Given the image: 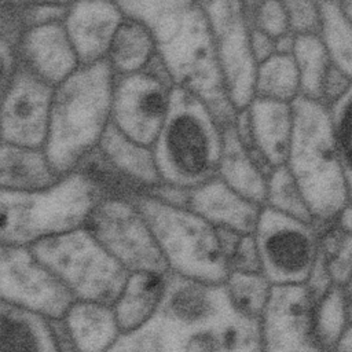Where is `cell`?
Listing matches in <instances>:
<instances>
[{"mask_svg": "<svg viewBox=\"0 0 352 352\" xmlns=\"http://www.w3.org/2000/svg\"><path fill=\"white\" fill-rule=\"evenodd\" d=\"M107 352H261L260 320L239 312L224 285L169 272L155 314Z\"/></svg>", "mask_w": 352, "mask_h": 352, "instance_id": "obj_1", "label": "cell"}, {"mask_svg": "<svg viewBox=\"0 0 352 352\" xmlns=\"http://www.w3.org/2000/svg\"><path fill=\"white\" fill-rule=\"evenodd\" d=\"M118 6L150 29L173 85L205 102L221 128L232 125L236 110L226 91L212 26L201 1L132 0Z\"/></svg>", "mask_w": 352, "mask_h": 352, "instance_id": "obj_2", "label": "cell"}, {"mask_svg": "<svg viewBox=\"0 0 352 352\" xmlns=\"http://www.w3.org/2000/svg\"><path fill=\"white\" fill-rule=\"evenodd\" d=\"M114 78L106 59L80 66L55 87L44 150L60 176L76 172L99 147L111 124Z\"/></svg>", "mask_w": 352, "mask_h": 352, "instance_id": "obj_3", "label": "cell"}, {"mask_svg": "<svg viewBox=\"0 0 352 352\" xmlns=\"http://www.w3.org/2000/svg\"><path fill=\"white\" fill-rule=\"evenodd\" d=\"M292 107L293 133L285 165L320 230L349 204L338 147L329 107L302 96Z\"/></svg>", "mask_w": 352, "mask_h": 352, "instance_id": "obj_4", "label": "cell"}, {"mask_svg": "<svg viewBox=\"0 0 352 352\" xmlns=\"http://www.w3.org/2000/svg\"><path fill=\"white\" fill-rule=\"evenodd\" d=\"M223 128L209 106L175 87L166 120L153 144L162 183L192 190L217 177Z\"/></svg>", "mask_w": 352, "mask_h": 352, "instance_id": "obj_5", "label": "cell"}, {"mask_svg": "<svg viewBox=\"0 0 352 352\" xmlns=\"http://www.w3.org/2000/svg\"><path fill=\"white\" fill-rule=\"evenodd\" d=\"M99 187L81 172L60 177L37 191L0 190L1 245L32 246L40 241L85 228L98 202Z\"/></svg>", "mask_w": 352, "mask_h": 352, "instance_id": "obj_6", "label": "cell"}, {"mask_svg": "<svg viewBox=\"0 0 352 352\" xmlns=\"http://www.w3.org/2000/svg\"><path fill=\"white\" fill-rule=\"evenodd\" d=\"M131 201L146 219L170 274L224 285L230 267L212 224L188 208L162 202L148 194Z\"/></svg>", "mask_w": 352, "mask_h": 352, "instance_id": "obj_7", "label": "cell"}, {"mask_svg": "<svg viewBox=\"0 0 352 352\" xmlns=\"http://www.w3.org/2000/svg\"><path fill=\"white\" fill-rule=\"evenodd\" d=\"M29 248L80 301L113 305L129 276L87 228L52 236Z\"/></svg>", "mask_w": 352, "mask_h": 352, "instance_id": "obj_8", "label": "cell"}, {"mask_svg": "<svg viewBox=\"0 0 352 352\" xmlns=\"http://www.w3.org/2000/svg\"><path fill=\"white\" fill-rule=\"evenodd\" d=\"M253 236L261 274L272 286L307 283L320 245L316 224L263 206Z\"/></svg>", "mask_w": 352, "mask_h": 352, "instance_id": "obj_9", "label": "cell"}, {"mask_svg": "<svg viewBox=\"0 0 352 352\" xmlns=\"http://www.w3.org/2000/svg\"><path fill=\"white\" fill-rule=\"evenodd\" d=\"M85 228L129 274H169L146 219L131 199L102 198Z\"/></svg>", "mask_w": 352, "mask_h": 352, "instance_id": "obj_10", "label": "cell"}, {"mask_svg": "<svg viewBox=\"0 0 352 352\" xmlns=\"http://www.w3.org/2000/svg\"><path fill=\"white\" fill-rule=\"evenodd\" d=\"M175 85L155 56L146 69L116 76L111 122L132 140L153 147L169 111Z\"/></svg>", "mask_w": 352, "mask_h": 352, "instance_id": "obj_11", "label": "cell"}, {"mask_svg": "<svg viewBox=\"0 0 352 352\" xmlns=\"http://www.w3.org/2000/svg\"><path fill=\"white\" fill-rule=\"evenodd\" d=\"M214 38L227 95L236 111L249 107L254 99L258 63L254 58L243 1H201Z\"/></svg>", "mask_w": 352, "mask_h": 352, "instance_id": "obj_12", "label": "cell"}, {"mask_svg": "<svg viewBox=\"0 0 352 352\" xmlns=\"http://www.w3.org/2000/svg\"><path fill=\"white\" fill-rule=\"evenodd\" d=\"M0 298L48 320L63 319L76 301L29 246L14 245L0 246Z\"/></svg>", "mask_w": 352, "mask_h": 352, "instance_id": "obj_13", "label": "cell"}, {"mask_svg": "<svg viewBox=\"0 0 352 352\" xmlns=\"http://www.w3.org/2000/svg\"><path fill=\"white\" fill-rule=\"evenodd\" d=\"M54 87L18 65L3 91L1 142L44 148Z\"/></svg>", "mask_w": 352, "mask_h": 352, "instance_id": "obj_14", "label": "cell"}, {"mask_svg": "<svg viewBox=\"0 0 352 352\" xmlns=\"http://www.w3.org/2000/svg\"><path fill=\"white\" fill-rule=\"evenodd\" d=\"M261 352H327L314 327L305 285L274 286L260 320Z\"/></svg>", "mask_w": 352, "mask_h": 352, "instance_id": "obj_15", "label": "cell"}, {"mask_svg": "<svg viewBox=\"0 0 352 352\" xmlns=\"http://www.w3.org/2000/svg\"><path fill=\"white\" fill-rule=\"evenodd\" d=\"M18 65L54 88L70 77L80 62L63 22L26 29L18 45Z\"/></svg>", "mask_w": 352, "mask_h": 352, "instance_id": "obj_16", "label": "cell"}, {"mask_svg": "<svg viewBox=\"0 0 352 352\" xmlns=\"http://www.w3.org/2000/svg\"><path fill=\"white\" fill-rule=\"evenodd\" d=\"M124 18L125 14L118 3L82 1L70 4L63 25L80 66L107 59L110 45Z\"/></svg>", "mask_w": 352, "mask_h": 352, "instance_id": "obj_17", "label": "cell"}, {"mask_svg": "<svg viewBox=\"0 0 352 352\" xmlns=\"http://www.w3.org/2000/svg\"><path fill=\"white\" fill-rule=\"evenodd\" d=\"M187 208L214 228L232 230L241 235L254 232L263 209L239 195L220 177L190 190Z\"/></svg>", "mask_w": 352, "mask_h": 352, "instance_id": "obj_18", "label": "cell"}, {"mask_svg": "<svg viewBox=\"0 0 352 352\" xmlns=\"http://www.w3.org/2000/svg\"><path fill=\"white\" fill-rule=\"evenodd\" d=\"M248 113L257 150L272 168L285 165L293 133L292 104L254 98Z\"/></svg>", "mask_w": 352, "mask_h": 352, "instance_id": "obj_19", "label": "cell"}, {"mask_svg": "<svg viewBox=\"0 0 352 352\" xmlns=\"http://www.w3.org/2000/svg\"><path fill=\"white\" fill-rule=\"evenodd\" d=\"M60 320L77 352H107L122 334L107 304L76 300Z\"/></svg>", "mask_w": 352, "mask_h": 352, "instance_id": "obj_20", "label": "cell"}, {"mask_svg": "<svg viewBox=\"0 0 352 352\" xmlns=\"http://www.w3.org/2000/svg\"><path fill=\"white\" fill-rule=\"evenodd\" d=\"M44 148L26 147L1 142L0 186L10 191L44 190L60 180Z\"/></svg>", "mask_w": 352, "mask_h": 352, "instance_id": "obj_21", "label": "cell"}, {"mask_svg": "<svg viewBox=\"0 0 352 352\" xmlns=\"http://www.w3.org/2000/svg\"><path fill=\"white\" fill-rule=\"evenodd\" d=\"M0 352H60L52 320L0 302Z\"/></svg>", "mask_w": 352, "mask_h": 352, "instance_id": "obj_22", "label": "cell"}, {"mask_svg": "<svg viewBox=\"0 0 352 352\" xmlns=\"http://www.w3.org/2000/svg\"><path fill=\"white\" fill-rule=\"evenodd\" d=\"M217 177L243 198L258 206L265 205L267 176L242 146L234 124L223 128V150Z\"/></svg>", "mask_w": 352, "mask_h": 352, "instance_id": "obj_23", "label": "cell"}, {"mask_svg": "<svg viewBox=\"0 0 352 352\" xmlns=\"http://www.w3.org/2000/svg\"><path fill=\"white\" fill-rule=\"evenodd\" d=\"M98 148L122 175L143 187L146 192L162 183L153 147L132 140L113 122L106 129Z\"/></svg>", "mask_w": 352, "mask_h": 352, "instance_id": "obj_24", "label": "cell"}, {"mask_svg": "<svg viewBox=\"0 0 352 352\" xmlns=\"http://www.w3.org/2000/svg\"><path fill=\"white\" fill-rule=\"evenodd\" d=\"M166 286V275L150 272L129 274L124 289L113 304L122 333L136 330L158 309Z\"/></svg>", "mask_w": 352, "mask_h": 352, "instance_id": "obj_25", "label": "cell"}, {"mask_svg": "<svg viewBox=\"0 0 352 352\" xmlns=\"http://www.w3.org/2000/svg\"><path fill=\"white\" fill-rule=\"evenodd\" d=\"M155 54L150 29L142 21L125 15L107 54L114 76H126L146 69Z\"/></svg>", "mask_w": 352, "mask_h": 352, "instance_id": "obj_26", "label": "cell"}, {"mask_svg": "<svg viewBox=\"0 0 352 352\" xmlns=\"http://www.w3.org/2000/svg\"><path fill=\"white\" fill-rule=\"evenodd\" d=\"M300 77L301 96L322 103L331 60L320 36H296L292 54Z\"/></svg>", "mask_w": 352, "mask_h": 352, "instance_id": "obj_27", "label": "cell"}, {"mask_svg": "<svg viewBox=\"0 0 352 352\" xmlns=\"http://www.w3.org/2000/svg\"><path fill=\"white\" fill-rule=\"evenodd\" d=\"M300 96V77L292 55L275 54L258 65L254 98L292 104Z\"/></svg>", "mask_w": 352, "mask_h": 352, "instance_id": "obj_28", "label": "cell"}, {"mask_svg": "<svg viewBox=\"0 0 352 352\" xmlns=\"http://www.w3.org/2000/svg\"><path fill=\"white\" fill-rule=\"evenodd\" d=\"M319 8L320 38L330 60L352 82V25L342 15L338 1H319Z\"/></svg>", "mask_w": 352, "mask_h": 352, "instance_id": "obj_29", "label": "cell"}, {"mask_svg": "<svg viewBox=\"0 0 352 352\" xmlns=\"http://www.w3.org/2000/svg\"><path fill=\"white\" fill-rule=\"evenodd\" d=\"M224 287L239 312L261 320L274 287L261 272L230 271Z\"/></svg>", "mask_w": 352, "mask_h": 352, "instance_id": "obj_30", "label": "cell"}, {"mask_svg": "<svg viewBox=\"0 0 352 352\" xmlns=\"http://www.w3.org/2000/svg\"><path fill=\"white\" fill-rule=\"evenodd\" d=\"M348 324L349 314L344 287L334 285L326 296L314 304L315 333L327 352L334 349Z\"/></svg>", "mask_w": 352, "mask_h": 352, "instance_id": "obj_31", "label": "cell"}, {"mask_svg": "<svg viewBox=\"0 0 352 352\" xmlns=\"http://www.w3.org/2000/svg\"><path fill=\"white\" fill-rule=\"evenodd\" d=\"M264 206L315 224L307 202L286 165L274 168L267 177V197Z\"/></svg>", "mask_w": 352, "mask_h": 352, "instance_id": "obj_32", "label": "cell"}, {"mask_svg": "<svg viewBox=\"0 0 352 352\" xmlns=\"http://www.w3.org/2000/svg\"><path fill=\"white\" fill-rule=\"evenodd\" d=\"M77 172L92 180L104 197H118L132 199L136 195L147 194L143 187L122 175L104 155L96 148L77 168Z\"/></svg>", "mask_w": 352, "mask_h": 352, "instance_id": "obj_33", "label": "cell"}, {"mask_svg": "<svg viewBox=\"0 0 352 352\" xmlns=\"http://www.w3.org/2000/svg\"><path fill=\"white\" fill-rule=\"evenodd\" d=\"M319 231V249L326 260L333 283L344 287L352 275V235L342 231L334 221Z\"/></svg>", "mask_w": 352, "mask_h": 352, "instance_id": "obj_34", "label": "cell"}, {"mask_svg": "<svg viewBox=\"0 0 352 352\" xmlns=\"http://www.w3.org/2000/svg\"><path fill=\"white\" fill-rule=\"evenodd\" d=\"M329 113L348 188L349 202H352V87L341 99L329 107Z\"/></svg>", "mask_w": 352, "mask_h": 352, "instance_id": "obj_35", "label": "cell"}, {"mask_svg": "<svg viewBox=\"0 0 352 352\" xmlns=\"http://www.w3.org/2000/svg\"><path fill=\"white\" fill-rule=\"evenodd\" d=\"M249 22L256 25L274 40L289 33V21L285 4L280 1H243Z\"/></svg>", "mask_w": 352, "mask_h": 352, "instance_id": "obj_36", "label": "cell"}, {"mask_svg": "<svg viewBox=\"0 0 352 352\" xmlns=\"http://www.w3.org/2000/svg\"><path fill=\"white\" fill-rule=\"evenodd\" d=\"M289 30L294 36H320L322 14L315 1H283Z\"/></svg>", "mask_w": 352, "mask_h": 352, "instance_id": "obj_37", "label": "cell"}, {"mask_svg": "<svg viewBox=\"0 0 352 352\" xmlns=\"http://www.w3.org/2000/svg\"><path fill=\"white\" fill-rule=\"evenodd\" d=\"M70 4H21V18L26 29L65 22Z\"/></svg>", "mask_w": 352, "mask_h": 352, "instance_id": "obj_38", "label": "cell"}, {"mask_svg": "<svg viewBox=\"0 0 352 352\" xmlns=\"http://www.w3.org/2000/svg\"><path fill=\"white\" fill-rule=\"evenodd\" d=\"M230 271L261 272L260 256L253 234L242 235L235 253L230 260Z\"/></svg>", "mask_w": 352, "mask_h": 352, "instance_id": "obj_39", "label": "cell"}, {"mask_svg": "<svg viewBox=\"0 0 352 352\" xmlns=\"http://www.w3.org/2000/svg\"><path fill=\"white\" fill-rule=\"evenodd\" d=\"M334 286L333 283V279L330 276V272H329V268H327V264H326V260L319 249V253H318V258L314 264V268L309 274V278L305 283V287L309 293V297L312 300L314 304H316L323 296H326V293Z\"/></svg>", "mask_w": 352, "mask_h": 352, "instance_id": "obj_40", "label": "cell"}, {"mask_svg": "<svg viewBox=\"0 0 352 352\" xmlns=\"http://www.w3.org/2000/svg\"><path fill=\"white\" fill-rule=\"evenodd\" d=\"M352 87L349 78H346L333 63L326 76L324 85H323V99L322 103L326 107H330L338 99H341Z\"/></svg>", "mask_w": 352, "mask_h": 352, "instance_id": "obj_41", "label": "cell"}, {"mask_svg": "<svg viewBox=\"0 0 352 352\" xmlns=\"http://www.w3.org/2000/svg\"><path fill=\"white\" fill-rule=\"evenodd\" d=\"M248 21V18H246ZM249 25V33H250V44L254 54V58L257 63H263L264 60L270 59L272 55L276 54L275 50V40L265 34L263 30H260L256 25L248 21Z\"/></svg>", "mask_w": 352, "mask_h": 352, "instance_id": "obj_42", "label": "cell"}, {"mask_svg": "<svg viewBox=\"0 0 352 352\" xmlns=\"http://www.w3.org/2000/svg\"><path fill=\"white\" fill-rule=\"evenodd\" d=\"M294 43H296V36L289 32L283 36H280L279 38L275 40V50L276 54L280 55H292L293 50H294Z\"/></svg>", "mask_w": 352, "mask_h": 352, "instance_id": "obj_43", "label": "cell"}, {"mask_svg": "<svg viewBox=\"0 0 352 352\" xmlns=\"http://www.w3.org/2000/svg\"><path fill=\"white\" fill-rule=\"evenodd\" d=\"M334 223L345 232L352 235V202H349L342 210L341 213L337 216V219L334 220Z\"/></svg>", "mask_w": 352, "mask_h": 352, "instance_id": "obj_44", "label": "cell"}, {"mask_svg": "<svg viewBox=\"0 0 352 352\" xmlns=\"http://www.w3.org/2000/svg\"><path fill=\"white\" fill-rule=\"evenodd\" d=\"M331 352H352V322L348 324Z\"/></svg>", "mask_w": 352, "mask_h": 352, "instance_id": "obj_45", "label": "cell"}, {"mask_svg": "<svg viewBox=\"0 0 352 352\" xmlns=\"http://www.w3.org/2000/svg\"><path fill=\"white\" fill-rule=\"evenodd\" d=\"M345 297H346V304H348V314H349V323L352 322V275L348 280V283L344 286Z\"/></svg>", "mask_w": 352, "mask_h": 352, "instance_id": "obj_46", "label": "cell"}, {"mask_svg": "<svg viewBox=\"0 0 352 352\" xmlns=\"http://www.w3.org/2000/svg\"><path fill=\"white\" fill-rule=\"evenodd\" d=\"M338 4L342 15L352 25V1H338Z\"/></svg>", "mask_w": 352, "mask_h": 352, "instance_id": "obj_47", "label": "cell"}]
</instances>
